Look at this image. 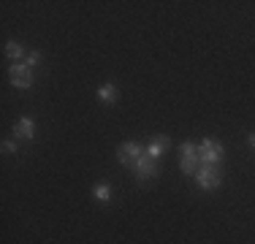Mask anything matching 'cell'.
Segmentation results:
<instances>
[{"label":"cell","mask_w":255,"mask_h":244,"mask_svg":"<svg viewBox=\"0 0 255 244\" xmlns=\"http://www.w3.org/2000/svg\"><path fill=\"white\" fill-rule=\"evenodd\" d=\"M144 155H147V149H144L141 144H136V141H125V144H120V149H117V160L128 168H133Z\"/></svg>","instance_id":"cell-2"},{"label":"cell","mask_w":255,"mask_h":244,"mask_svg":"<svg viewBox=\"0 0 255 244\" xmlns=\"http://www.w3.org/2000/svg\"><path fill=\"white\" fill-rule=\"evenodd\" d=\"M8 79H11L14 87L27 90L30 84H33V68H30L27 63H14V65H11V71H8Z\"/></svg>","instance_id":"cell-5"},{"label":"cell","mask_w":255,"mask_h":244,"mask_svg":"<svg viewBox=\"0 0 255 244\" xmlns=\"http://www.w3.org/2000/svg\"><path fill=\"white\" fill-rule=\"evenodd\" d=\"M95 198L98 201H103V204H109V201H112V187L106 185V182H101V185H95Z\"/></svg>","instance_id":"cell-11"},{"label":"cell","mask_w":255,"mask_h":244,"mask_svg":"<svg viewBox=\"0 0 255 244\" xmlns=\"http://www.w3.org/2000/svg\"><path fill=\"white\" fill-rule=\"evenodd\" d=\"M193 179H196V185L201 187V190H217V187H220V171H217V166H204L196 171V176H193Z\"/></svg>","instance_id":"cell-3"},{"label":"cell","mask_w":255,"mask_h":244,"mask_svg":"<svg viewBox=\"0 0 255 244\" xmlns=\"http://www.w3.org/2000/svg\"><path fill=\"white\" fill-rule=\"evenodd\" d=\"M168 146H171V141H168V136H155L152 141L147 144V155L152 157V160H160V157H163V152H166Z\"/></svg>","instance_id":"cell-8"},{"label":"cell","mask_w":255,"mask_h":244,"mask_svg":"<svg viewBox=\"0 0 255 244\" xmlns=\"http://www.w3.org/2000/svg\"><path fill=\"white\" fill-rule=\"evenodd\" d=\"M5 57H11L14 63H19V60L25 57V49H22V44H16V41H8V44H5Z\"/></svg>","instance_id":"cell-10"},{"label":"cell","mask_w":255,"mask_h":244,"mask_svg":"<svg viewBox=\"0 0 255 244\" xmlns=\"http://www.w3.org/2000/svg\"><path fill=\"white\" fill-rule=\"evenodd\" d=\"M179 152H182V160H179L182 174H185V176H196L198 163H201V157H198V146L190 144V141H185L179 146Z\"/></svg>","instance_id":"cell-1"},{"label":"cell","mask_w":255,"mask_h":244,"mask_svg":"<svg viewBox=\"0 0 255 244\" xmlns=\"http://www.w3.org/2000/svg\"><path fill=\"white\" fill-rule=\"evenodd\" d=\"M98 101L101 103L117 101V87H114V84H101V87H98Z\"/></svg>","instance_id":"cell-9"},{"label":"cell","mask_w":255,"mask_h":244,"mask_svg":"<svg viewBox=\"0 0 255 244\" xmlns=\"http://www.w3.org/2000/svg\"><path fill=\"white\" fill-rule=\"evenodd\" d=\"M198 157H201V163H206V166H217V163L223 160L220 141H215V138H204V141L198 144Z\"/></svg>","instance_id":"cell-4"},{"label":"cell","mask_w":255,"mask_h":244,"mask_svg":"<svg viewBox=\"0 0 255 244\" xmlns=\"http://www.w3.org/2000/svg\"><path fill=\"white\" fill-rule=\"evenodd\" d=\"M247 144H250V146H255V133H250V136H247Z\"/></svg>","instance_id":"cell-14"},{"label":"cell","mask_w":255,"mask_h":244,"mask_svg":"<svg viewBox=\"0 0 255 244\" xmlns=\"http://www.w3.org/2000/svg\"><path fill=\"white\" fill-rule=\"evenodd\" d=\"M133 171H136V179L138 182H147V179H155L157 176V160H152L149 155H144L141 160L133 166Z\"/></svg>","instance_id":"cell-6"},{"label":"cell","mask_w":255,"mask_h":244,"mask_svg":"<svg viewBox=\"0 0 255 244\" xmlns=\"http://www.w3.org/2000/svg\"><path fill=\"white\" fill-rule=\"evenodd\" d=\"M14 136H19V138H25V141H30V138L35 136V122L30 120V117H19L14 122Z\"/></svg>","instance_id":"cell-7"},{"label":"cell","mask_w":255,"mask_h":244,"mask_svg":"<svg viewBox=\"0 0 255 244\" xmlns=\"http://www.w3.org/2000/svg\"><path fill=\"white\" fill-rule=\"evenodd\" d=\"M16 149H19V144H16V141H3V152H5V155H8V152H16Z\"/></svg>","instance_id":"cell-13"},{"label":"cell","mask_w":255,"mask_h":244,"mask_svg":"<svg viewBox=\"0 0 255 244\" xmlns=\"http://www.w3.org/2000/svg\"><path fill=\"white\" fill-rule=\"evenodd\" d=\"M25 63L30 65V68H35V65H41V52H30Z\"/></svg>","instance_id":"cell-12"}]
</instances>
